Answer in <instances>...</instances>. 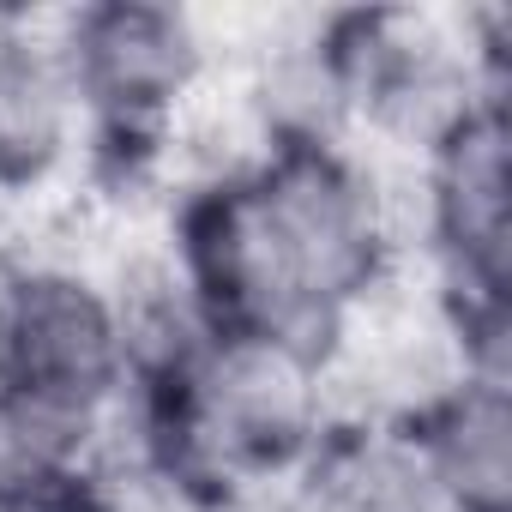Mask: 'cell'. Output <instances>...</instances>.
Wrapping results in <instances>:
<instances>
[{"label":"cell","instance_id":"3957f363","mask_svg":"<svg viewBox=\"0 0 512 512\" xmlns=\"http://www.w3.org/2000/svg\"><path fill=\"white\" fill-rule=\"evenodd\" d=\"M85 115L55 55L49 19L0 7V199L43 211L73 187Z\"/></svg>","mask_w":512,"mask_h":512},{"label":"cell","instance_id":"6da1fadb","mask_svg":"<svg viewBox=\"0 0 512 512\" xmlns=\"http://www.w3.org/2000/svg\"><path fill=\"white\" fill-rule=\"evenodd\" d=\"M163 253L211 326L326 356L344 314L410 272V163L272 145L247 175L175 187Z\"/></svg>","mask_w":512,"mask_h":512},{"label":"cell","instance_id":"277c9868","mask_svg":"<svg viewBox=\"0 0 512 512\" xmlns=\"http://www.w3.org/2000/svg\"><path fill=\"white\" fill-rule=\"evenodd\" d=\"M392 428L440 512H512V386L458 374Z\"/></svg>","mask_w":512,"mask_h":512},{"label":"cell","instance_id":"8992f818","mask_svg":"<svg viewBox=\"0 0 512 512\" xmlns=\"http://www.w3.org/2000/svg\"><path fill=\"white\" fill-rule=\"evenodd\" d=\"M43 512H139V506H133L121 488H109L103 476H79V482L55 488Z\"/></svg>","mask_w":512,"mask_h":512},{"label":"cell","instance_id":"5b68a950","mask_svg":"<svg viewBox=\"0 0 512 512\" xmlns=\"http://www.w3.org/2000/svg\"><path fill=\"white\" fill-rule=\"evenodd\" d=\"M266 512H440L392 422L338 416Z\"/></svg>","mask_w":512,"mask_h":512},{"label":"cell","instance_id":"7a4b0ae2","mask_svg":"<svg viewBox=\"0 0 512 512\" xmlns=\"http://www.w3.org/2000/svg\"><path fill=\"white\" fill-rule=\"evenodd\" d=\"M410 266L440 296H512V103H470L410 163Z\"/></svg>","mask_w":512,"mask_h":512}]
</instances>
